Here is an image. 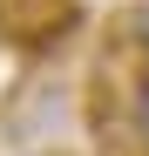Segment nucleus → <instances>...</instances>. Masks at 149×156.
<instances>
[{
	"label": "nucleus",
	"instance_id": "f257e3e1",
	"mask_svg": "<svg viewBox=\"0 0 149 156\" xmlns=\"http://www.w3.org/2000/svg\"><path fill=\"white\" fill-rule=\"evenodd\" d=\"M0 27L20 34L27 48H54L61 34L81 27V7L74 0H0Z\"/></svg>",
	"mask_w": 149,
	"mask_h": 156
},
{
	"label": "nucleus",
	"instance_id": "f03ea898",
	"mask_svg": "<svg viewBox=\"0 0 149 156\" xmlns=\"http://www.w3.org/2000/svg\"><path fill=\"white\" fill-rule=\"evenodd\" d=\"M27 156H68V149H27Z\"/></svg>",
	"mask_w": 149,
	"mask_h": 156
}]
</instances>
